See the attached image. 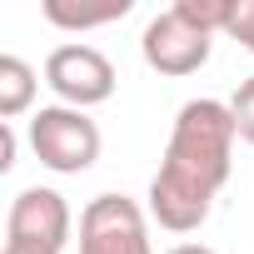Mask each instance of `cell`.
<instances>
[{
	"label": "cell",
	"instance_id": "9",
	"mask_svg": "<svg viewBox=\"0 0 254 254\" xmlns=\"http://www.w3.org/2000/svg\"><path fill=\"white\" fill-rule=\"evenodd\" d=\"M175 10L199 25L204 35H224L229 30V15H234V0H175Z\"/></svg>",
	"mask_w": 254,
	"mask_h": 254
},
{
	"label": "cell",
	"instance_id": "8",
	"mask_svg": "<svg viewBox=\"0 0 254 254\" xmlns=\"http://www.w3.org/2000/svg\"><path fill=\"white\" fill-rule=\"evenodd\" d=\"M130 15V0H105V5H70V0H45V20L60 30H95Z\"/></svg>",
	"mask_w": 254,
	"mask_h": 254
},
{
	"label": "cell",
	"instance_id": "7",
	"mask_svg": "<svg viewBox=\"0 0 254 254\" xmlns=\"http://www.w3.org/2000/svg\"><path fill=\"white\" fill-rule=\"evenodd\" d=\"M35 70L20 60V55H0V120L15 125L30 105H35Z\"/></svg>",
	"mask_w": 254,
	"mask_h": 254
},
{
	"label": "cell",
	"instance_id": "5",
	"mask_svg": "<svg viewBox=\"0 0 254 254\" xmlns=\"http://www.w3.org/2000/svg\"><path fill=\"white\" fill-rule=\"evenodd\" d=\"M45 85L60 95V105L90 110V105H105L115 95V65L105 50L70 40V45H55L45 55Z\"/></svg>",
	"mask_w": 254,
	"mask_h": 254
},
{
	"label": "cell",
	"instance_id": "4",
	"mask_svg": "<svg viewBox=\"0 0 254 254\" xmlns=\"http://www.w3.org/2000/svg\"><path fill=\"white\" fill-rule=\"evenodd\" d=\"M70 204L60 190H45V185H30L10 199V214H5V244L10 249H35V254H65L70 244Z\"/></svg>",
	"mask_w": 254,
	"mask_h": 254
},
{
	"label": "cell",
	"instance_id": "2",
	"mask_svg": "<svg viewBox=\"0 0 254 254\" xmlns=\"http://www.w3.org/2000/svg\"><path fill=\"white\" fill-rule=\"evenodd\" d=\"M100 125L70 105H40L30 115V150L55 175H85L100 160Z\"/></svg>",
	"mask_w": 254,
	"mask_h": 254
},
{
	"label": "cell",
	"instance_id": "3",
	"mask_svg": "<svg viewBox=\"0 0 254 254\" xmlns=\"http://www.w3.org/2000/svg\"><path fill=\"white\" fill-rule=\"evenodd\" d=\"M80 254H155L145 209L130 194H95L80 209Z\"/></svg>",
	"mask_w": 254,
	"mask_h": 254
},
{
	"label": "cell",
	"instance_id": "6",
	"mask_svg": "<svg viewBox=\"0 0 254 254\" xmlns=\"http://www.w3.org/2000/svg\"><path fill=\"white\" fill-rule=\"evenodd\" d=\"M209 50H214V35H204L199 25H190L175 5L160 10V15L145 25V35H140V55H145V65H150L155 75H170V80L194 75V70L209 60Z\"/></svg>",
	"mask_w": 254,
	"mask_h": 254
},
{
	"label": "cell",
	"instance_id": "11",
	"mask_svg": "<svg viewBox=\"0 0 254 254\" xmlns=\"http://www.w3.org/2000/svg\"><path fill=\"white\" fill-rule=\"evenodd\" d=\"M229 40H239L249 55H254V0H234V15H229Z\"/></svg>",
	"mask_w": 254,
	"mask_h": 254
},
{
	"label": "cell",
	"instance_id": "1",
	"mask_svg": "<svg viewBox=\"0 0 254 254\" xmlns=\"http://www.w3.org/2000/svg\"><path fill=\"white\" fill-rule=\"evenodd\" d=\"M234 115L229 100H185L175 115V130L160 160V175L150 180V219L170 234H194L214 194L224 190L234 170Z\"/></svg>",
	"mask_w": 254,
	"mask_h": 254
},
{
	"label": "cell",
	"instance_id": "10",
	"mask_svg": "<svg viewBox=\"0 0 254 254\" xmlns=\"http://www.w3.org/2000/svg\"><path fill=\"white\" fill-rule=\"evenodd\" d=\"M229 115H234V135L244 145H254V75L229 95Z\"/></svg>",
	"mask_w": 254,
	"mask_h": 254
},
{
	"label": "cell",
	"instance_id": "12",
	"mask_svg": "<svg viewBox=\"0 0 254 254\" xmlns=\"http://www.w3.org/2000/svg\"><path fill=\"white\" fill-rule=\"evenodd\" d=\"M15 125H5V120H0V175H5L10 165H15Z\"/></svg>",
	"mask_w": 254,
	"mask_h": 254
},
{
	"label": "cell",
	"instance_id": "13",
	"mask_svg": "<svg viewBox=\"0 0 254 254\" xmlns=\"http://www.w3.org/2000/svg\"><path fill=\"white\" fill-rule=\"evenodd\" d=\"M170 254H214V249H209V244H175Z\"/></svg>",
	"mask_w": 254,
	"mask_h": 254
},
{
	"label": "cell",
	"instance_id": "14",
	"mask_svg": "<svg viewBox=\"0 0 254 254\" xmlns=\"http://www.w3.org/2000/svg\"><path fill=\"white\" fill-rule=\"evenodd\" d=\"M5 254H35V249H10V244H5Z\"/></svg>",
	"mask_w": 254,
	"mask_h": 254
}]
</instances>
